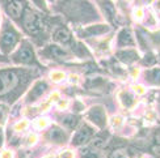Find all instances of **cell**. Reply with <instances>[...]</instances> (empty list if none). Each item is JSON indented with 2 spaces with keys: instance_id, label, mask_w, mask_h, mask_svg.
<instances>
[{
  "instance_id": "cell-1",
  "label": "cell",
  "mask_w": 160,
  "mask_h": 158,
  "mask_svg": "<svg viewBox=\"0 0 160 158\" xmlns=\"http://www.w3.org/2000/svg\"><path fill=\"white\" fill-rule=\"evenodd\" d=\"M36 76L37 71L33 68H2L0 69V101L15 103L25 91H28Z\"/></svg>"
},
{
  "instance_id": "cell-2",
  "label": "cell",
  "mask_w": 160,
  "mask_h": 158,
  "mask_svg": "<svg viewBox=\"0 0 160 158\" xmlns=\"http://www.w3.org/2000/svg\"><path fill=\"white\" fill-rule=\"evenodd\" d=\"M57 8L67 17L72 24L83 25L98 20L97 9L89 2H61Z\"/></svg>"
},
{
  "instance_id": "cell-3",
  "label": "cell",
  "mask_w": 160,
  "mask_h": 158,
  "mask_svg": "<svg viewBox=\"0 0 160 158\" xmlns=\"http://www.w3.org/2000/svg\"><path fill=\"white\" fill-rule=\"evenodd\" d=\"M18 25L21 26L29 37L38 39L43 38V35L48 34V30L51 24L49 22L46 15H43V12L38 11L37 8L28 4Z\"/></svg>"
},
{
  "instance_id": "cell-4",
  "label": "cell",
  "mask_w": 160,
  "mask_h": 158,
  "mask_svg": "<svg viewBox=\"0 0 160 158\" xmlns=\"http://www.w3.org/2000/svg\"><path fill=\"white\" fill-rule=\"evenodd\" d=\"M24 35L15 22L3 16L2 26H0V54L3 56H9L17 46L21 43Z\"/></svg>"
},
{
  "instance_id": "cell-5",
  "label": "cell",
  "mask_w": 160,
  "mask_h": 158,
  "mask_svg": "<svg viewBox=\"0 0 160 158\" xmlns=\"http://www.w3.org/2000/svg\"><path fill=\"white\" fill-rule=\"evenodd\" d=\"M8 58H9V63H12L13 65H18V67L22 68H33V67L43 68L38 59L34 44L29 39L25 38Z\"/></svg>"
},
{
  "instance_id": "cell-6",
  "label": "cell",
  "mask_w": 160,
  "mask_h": 158,
  "mask_svg": "<svg viewBox=\"0 0 160 158\" xmlns=\"http://www.w3.org/2000/svg\"><path fill=\"white\" fill-rule=\"evenodd\" d=\"M95 135L96 128L88 122H82L79 124V127L75 129L74 135L70 137V144L74 148H83L84 145H88Z\"/></svg>"
},
{
  "instance_id": "cell-7",
  "label": "cell",
  "mask_w": 160,
  "mask_h": 158,
  "mask_svg": "<svg viewBox=\"0 0 160 158\" xmlns=\"http://www.w3.org/2000/svg\"><path fill=\"white\" fill-rule=\"evenodd\" d=\"M37 55L38 58L43 59V60H52V62H67L72 58L67 49L55 43L45 44L43 49L38 50Z\"/></svg>"
},
{
  "instance_id": "cell-8",
  "label": "cell",
  "mask_w": 160,
  "mask_h": 158,
  "mask_svg": "<svg viewBox=\"0 0 160 158\" xmlns=\"http://www.w3.org/2000/svg\"><path fill=\"white\" fill-rule=\"evenodd\" d=\"M112 30L110 25L105 22L91 24L85 26H80L76 29V37L79 39H93V38H101L106 35Z\"/></svg>"
},
{
  "instance_id": "cell-9",
  "label": "cell",
  "mask_w": 160,
  "mask_h": 158,
  "mask_svg": "<svg viewBox=\"0 0 160 158\" xmlns=\"http://www.w3.org/2000/svg\"><path fill=\"white\" fill-rule=\"evenodd\" d=\"M28 3L26 2H17V0H8V2L0 3V8L4 11L5 17L9 18L12 22L20 24L24 15V11L26 8Z\"/></svg>"
},
{
  "instance_id": "cell-10",
  "label": "cell",
  "mask_w": 160,
  "mask_h": 158,
  "mask_svg": "<svg viewBox=\"0 0 160 158\" xmlns=\"http://www.w3.org/2000/svg\"><path fill=\"white\" fill-rule=\"evenodd\" d=\"M85 119L93 127H97L100 131H104L108 124V114L105 107L101 105H93V106L85 113Z\"/></svg>"
},
{
  "instance_id": "cell-11",
  "label": "cell",
  "mask_w": 160,
  "mask_h": 158,
  "mask_svg": "<svg viewBox=\"0 0 160 158\" xmlns=\"http://www.w3.org/2000/svg\"><path fill=\"white\" fill-rule=\"evenodd\" d=\"M51 39H52V43L62 46V47L67 49V50L75 41L72 31L63 24H59L54 28V30L51 33Z\"/></svg>"
},
{
  "instance_id": "cell-12",
  "label": "cell",
  "mask_w": 160,
  "mask_h": 158,
  "mask_svg": "<svg viewBox=\"0 0 160 158\" xmlns=\"http://www.w3.org/2000/svg\"><path fill=\"white\" fill-rule=\"evenodd\" d=\"M45 139L54 145H66L70 140V132L59 124H52L45 133Z\"/></svg>"
},
{
  "instance_id": "cell-13",
  "label": "cell",
  "mask_w": 160,
  "mask_h": 158,
  "mask_svg": "<svg viewBox=\"0 0 160 158\" xmlns=\"http://www.w3.org/2000/svg\"><path fill=\"white\" fill-rule=\"evenodd\" d=\"M49 90V84L45 80H36L30 85V88L28 89L25 94V100L24 102L26 105H32L36 103L37 101H39L42 98V95Z\"/></svg>"
},
{
  "instance_id": "cell-14",
  "label": "cell",
  "mask_w": 160,
  "mask_h": 158,
  "mask_svg": "<svg viewBox=\"0 0 160 158\" xmlns=\"http://www.w3.org/2000/svg\"><path fill=\"white\" fill-rule=\"evenodd\" d=\"M137 46V41L134 37V33L128 26H123L118 30L116 35V47L118 50L123 49H134Z\"/></svg>"
},
{
  "instance_id": "cell-15",
  "label": "cell",
  "mask_w": 160,
  "mask_h": 158,
  "mask_svg": "<svg viewBox=\"0 0 160 158\" xmlns=\"http://www.w3.org/2000/svg\"><path fill=\"white\" fill-rule=\"evenodd\" d=\"M98 9L101 11L104 18L108 21V25H114L118 22V12L116 8V4L113 2H97L96 3Z\"/></svg>"
},
{
  "instance_id": "cell-16",
  "label": "cell",
  "mask_w": 160,
  "mask_h": 158,
  "mask_svg": "<svg viewBox=\"0 0 160 158\" xmlns=\"http://www.w3.org/2000/svg\"><path fill=\"white\" fill-rule=\"evenodd\" d=\"M116 58L119 62H122L126 65H131L132 63L138 62L141 56L139 52L135 49H123V50H117L116 52Z\"/></svg>"
},
{
  "instance_id": "cell-17",
  "label": "cell",
  "mask_w": 160,
  "mask_h": 158,
  "mask_svg": "<svg viewBox=\"0 0 160 158\" xmlns=\"http://www.w3.org/2000/svg\"><path fill=\"white\" fill-rule=\"evenodd\" d=\"M118 101L121 103V106L128 109V110H131L135 107V105L138 103V100H137V95L132 93L131 90H128V89H123L118 93Z\"/></svg>"
},
{
  "instance_id": "cell-18",
  "label": "cell",
  "mask_w": 160,
  "mask_h": 158,
  "mask_svg": "<svg viewBox=\"0 0 160 158\" xmlns=\"http://www.w3.org/2000/svg\"><path fill=\"white\" fill-rule=\"evenodd\" d=\"M80 123H82L80 122V118L78 115H75V114H68V115L59 116V126L63 127L64 129H67L68 132L70 131L76 129Z\"/></svg>"
},
{
  "instance_id": "cell-19",
  "label": "cell",
  "mask_w": 160,
  "mask_h": 158,
  "mask_svg": "<svg viewBox=\"0 0 160 158\" xmlns=\"http://www.w3.org/2000/svg\"><path fill=\"white\" fill-rule=\"evenodd\" d=\"M108 139H109V132L106 129L104 131H100L98 133H96L95 136H93V139L89 141L88 144V146L93 150H98L100 149H102L105 145H106V142H108Z\"/></svg>"
},
{
  "instance_id": "cell-20",
  "label": "cell",
  "mask_w": 160,
  "mask_h": 158,
  "mask_svg": "<svg viewBox=\"0 0 160 158\" xmlns=\"http://www.w3.org/2000/svg\"><path fill=\"white\" fill-rule=\"evenodd\" d=\"M143 80L151 86H160V67L143 71Z\"/></svg>"
},
{
  "instance_id": "cell-21",
  "label": "cell",
  "mask_w": 160,
  "mask_h": 158,
  "mask_svg": "<svg viewBox=\"0 0 160 158\" xmlns=\"http://www.w3.org/2000/svg\"><path fill=\"white\" fill-rule=\"evenodd\" d=\"M142 22H143V25L146 26V28L154 29L156 26V24H158V18H156V16L154 15L152 11H147V12H144V17L142 20Z\"/></svg>"
},
{
  "instance_id": "cell-22",
  "label": "cell",
  "mask_w": 160,
  "mask_h": 158,
  "mask_svg": "<svg viewBox=\"0 0 160 158\" xmlns=\"http://www.w3.org/2000/svg\"><path fill=\"white\" fill-rule=\"evenodd\" d=\"M156 62H158V58L152 54L151 51L146 52V55L142 58V60H141V63L144 65V67H152V65L156 64Z\"/></svg>"
},
{
  "instance_id": "cell-23",
  "label": "cell",
  "mask_w": 160,
  "mask_h": 158,
  "mask_svg": "<svg viewBox=\"0 0 160 158\" xmlns=\"http://www.w3.org/2000/svg\"><path fill=\"white\" fill-rule=\"evenodd\" d=\"M50 80L54 82H62L63 80H66V73L63 71L55 69V71L50 72Z\"/></svg>"
},
{
  "instance_id": "cell-24",
  "label": "cell",
  "mask_w": 160,
  "mask_h": 158,
  "mask_svg": "<svg viewBox=\"0 0 160 158\" xmlns=\"http://www.w3.org/2000/svg\"><path fill=\"white\" fill-rule=\"evenodd\" d=\"M144 9L142 8L141 5H137L134 9H132V18L135 20L137 22H142V20L144 17Z\"/></svg>"
},
{
  "instance_id": "cell-25",
  "label": "cell",
  "mask_w": 160,
  "mask_h": 158,
  "mask_svg": "<svg viewBox=\"0 0 160 158\" xmlns=\"http://www.w3.org/2000/svg\"><path fill=\"white\" fill-rule=\"evenodd\" d=\"M29 127V122L26 119H21L15 123V126H13V129L16 131V132H24V131H26Z\"/></svg>"
},
{
  "instance_id": "cell-26",
  "label": "cell",
  "mask_w": 160,
  "mask_h": 158,
  "mask_svg": "<svg viewBox=\"0 0 160 158\" xmlns=\"http://www.w3.org/2000/svg\"><path fill=\"white\" fill-rule=\"evenodd\" d=\"M109 158H130V157H129V153L126 152L125 149H116L110 153Z\"/></svg>"
},
{
  "instance_id": "cell-27",
  "label": "cell",
  "mask_w": 160,
  "mask_h": 158,
  "mask_svg": "<svg viewBox=\"0 0 160 158\" xmlns=\"http://www.w3.org/2000/svg\"><path fill=\"white\" fill-rule=\"evenodd\" d=\"M34 126L38 129H45L46 127L49 126L48 118H38V119H36V122H34Z\"/></svg>"
},
{
  "instance_id": "cell-28",
  "label": "cell",
  "mask_w": 160,
  "mask_h": 158,
  "mask_svg": "<svg viewBox=\"0 0 160 158\" xmlns=\"http://www.w3.org/2000/svg\"><path fill=\"white\" fill-rule=\"evenodd\" d=\"M58 158H75V152L72 149H63L59 153Z\"/></svg>"
},
{
  "instance_id": "cell-29",
  "label": "cell",
  "mask_w": 160,
  "mask_h": 158,
  "mask_svg": "<svg viewBox=\"0 0 160 158\" xmlns=\"http://www.w3.org/2000/svg\"><path fill=\"white\" fill-rule=\"evenodd\" d=\"M122 123H123V119L121 116H117V115H114L110 119V124H112V127H114V128H119L122 126Z\"/></svg>"
},
{
  "instance_id": "cell-30",
  "label": "cell",
  "mask_w": 160,
  "mask_h": 158,
  "mask_svg": "<svg viewBox=\"0 0 160 158\" xmlns=\"http://www.w3.org/2000/svg\"><path fill=\"white\" fill-rule=\"evenodd\" d=\"M38 141V136L36 133H30L28 137H26V141H25V145L26 146H32Z\"/></svg>"
},
{
  "instance_id": "cell-31",
  "label": "cell",
  "mask_w": 160,
  "mask_h": 158,
  "mask_svg": "<svg viewBox=\"0 0 160 158\" xmlns=\"http://www.w3.org/2000/svg\"><path fill=\"white\" fill-rule=\"evenodd\" d=\"M0 158H15V152L12 149H4L0 152Z\"/></svg>"
},
{
  "instance_id": "cell-32",
  "label": "cell",
  "mask_w": 160,
  "mask_h": 158,
  "mask_svg": "<svg viewBox=\"0 0 160 158\" xmlns=\"http://www.w3.org/2000/svg\"><path fill=\"white\" fill-rule=\"evenodd\" d=\"M131 91H132V93H134L135 95H137V94L141 95V94H144L146 89L142 86V85H132V86H131Z\"/></svg>"
},
{
  "instance_id": "cell-33",
  "label": "cell",
  "mask_w": 160,
  "mask_h": 158,
  "mask_svg": "<svg viewBox=\"0 0 160 158\" xmlns=\"http://www.w3.org/2000/svg\"><path fill=\"white\" fill-rule=\"evenodd\" d=\"M85 107H84V105L82 103V102H80V101H75V103H74V109H72V110H74V113H75V111H76V113H79V111H83Z\"/></svg>"
},
{
  "instance_id": "cell-34",
  "label": "cell",
  "mask_w": 160,
  "mask_h": 158,
  "mask_svg": "<svg viewBox=\"0 0 160 158\" xmlns=\"http://www.w3.org/2000/svg\"><path fill=\"white\" fill-rule=\"evenodd\" d=\"M7 107L5 106H0V126L4 123V120H5V114H7V110H5Z\"/></svg>"
},
{
  "instance_id": "cell-35",
  "label": "cell",
  "mask_w": 160,
  "mask_h": 158,
  "mask_svg": "<svg viewBox=\"0 0 160 158\" xmlns=\"http://www.w3.org/2000/svg\"><path fill=\"white\" fill-rule=\"evenodd\" d=\"M67 105H68V101H63V100H61V98L58 100V109L63 110V109L67 107Z\"/></svg>"
},
{
  "instance_id": "cell-36",
  "label": "cell",
  "mask_w": 160,
  "mask_h": 158,
  "mask_svg": "<svg viewBox=\"0 0 160 158\" xmlns=\"http://www.w3.org/2000/svg\"><path fill=\"white\" fill-rule=\"evenodd\" d=\"M154 140L156 145H160V127L155 131V135H154Z\"/></svg>"
},
{
  "instance_id": "cell-37",
  "label": "cell",
  "mask_w": 160,
  "mask_h": 158,
  "mask_svg": "<svg viewBox=\"0 0 160 158\" xmlns=\"http://www.w3.org/2000/svg\"><path fill=\"white\" fill-rule=\"evenodd\" d=\"M3 144H4V131L3 128L0 127V152H2V146H3Z\"/></svg>"
},
{
  "instance_id": "cell-38",
  "label": "cell",
  "mask_w": 160,
  "mask_h": 158,
  "mask_svg": "<svg viewBox=\"0 0 160 158\" xmlns=\"http://www.w3.org/2000/svg\"><path fill=\"white\" fill-rule=\"evenodd\" d=\"M155 8H156L158 12H160V2H156L155 3Z\"/></svg>"
},
{
  "instance_id": "cell-39",
  "label": "cell",
  "mask_w": 160,
  "mask_h": 158,
  "mask_svg": "<svg viewBox=\"0 0 160 158\" xmlns=\"http://www.w3.org/2000/svg\"><path fill=\"white\" fill-rule=\"evenodd\" d=\"M2 21H3V13H2V8H0V26H2Z\"/></svg>"
},
{
  "instance_id": "cell-40",
  "label": "cell",
  "mask_w": 160,
  "mask_h": 158,
  "mask_svg": "<svg viewBox=\"0 0 160 158\" xmlns=\"http://www.w3.org/2000/svg\"><path fill=\"white\" fill-rule=\"evenodd\" d=\"M43 158H57L55 156H46V157H43Z\"/></svg>"
}]
</instances>
